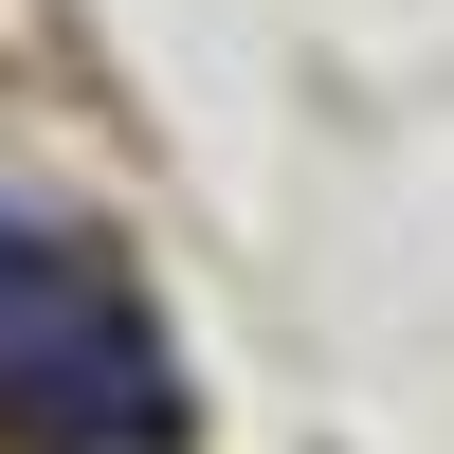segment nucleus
Segmentation results:
<instances>
[{
    "instance_id": "f257e3e1",
    "label": "nucleus",
    "mask_w": 454,
    "mask_h": 454,
    "mask_svg": "<svg viewBox=\"0 0 454 454\" xmlns=\"http://www.w3.org/2000/svg\"><path fill=\"white\" fill-rule=\"evenodd\" d=\"M0 436L19 454H182L200 436L182 346L145 327L128 254L36 200H0Z\"/></svg>"
}]
</instances>
